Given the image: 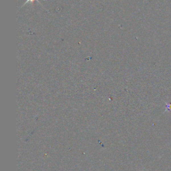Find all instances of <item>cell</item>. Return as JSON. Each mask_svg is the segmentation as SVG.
<instances>
[{
	"instance_id": "6da1fadb",
	"label": "cell",
	"mask_w": 171,
	"mask_h": 171,
	"mask_svg": "<svg viewBox=\"0 0 171 171\" xmlns=\"http://www.w3.org/2000/svg\"><path fill=\"white\" fill-rule=\"evenodd\" d=\"M38 1V3H40V4H41V3H40V1H38V0H27V1H26V3H24V5H25V4H26V3H29V2H31V3H34V1Z\"/></svg>"
}]
</instances>
